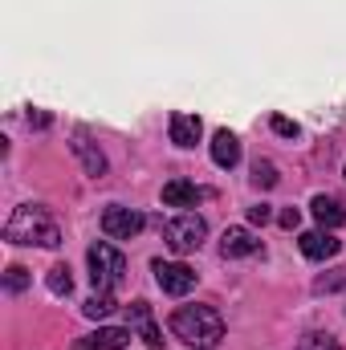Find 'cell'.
Instances as JSON below:
<instances>
[{"instance_id":"1","label":"cell","mask_w":346,"mask_h":350,"mask_svg":"<svg viewBox=\"0 0 346 350\" xmlns=\"http://www.w3.org/2000/svg\"><path fill=\"white\" fill-rule=\"evenodd\" d=\"M4 241H12V245L57 249V245H62V232H57L53 216H49L41 204H21V208H12V216L4 220Z\"/></svg>"},{"instance_id":"2","label":"cell","mask_w":346,"mask_h":350,"mask_svg":"<svg viewBox=\"0 0 346 350\" xmlns=\"http://www.w3.org/2000/svg\"><path fill=\"white\" fill-rule=\"evenodd\" d=\"M172 334L196 350H212L224 338V318L212 306H179L172 314Z\"/></svg>"},{"instance_id":"3","label":"cell","mask_w":346,"mask_h":350,"mask_svg":"<svg viewBox=\"0 0 346 350\" xmlns=\"http://www.w3.org/2000/svg\"><path fill=\"white\" fill-rule=\"evenodd\" d=\"M122 273H127V261L114 245L106 241H94L90 245V277H94V289H118L122 285Z\"/></svg>"},{"instance_id":"4","label":"cell","mask_w":346,"mask_h":350,"mask_svg":"<svg viewBox=\"0 0 346 350\" xmlns=\"http://www.w3.org/2000/svg\"><path fill=\"white\" fill-rule=\"evenodd\" d=\"M204 237H208V224L196 212H183V216H175V220L163 224V241L172 245L175 253H196L204 245Z\"/></svg>"},{"instance_id":"5","label":"cell","mask_w":346,"mask_h":350,"mask_svg":"<svg viewBox=\"0 0 346 350\" xmlns=\"http://www.w3.org/2000/svg\"><path fill=\"white\" fill-rule=\"evenodd\" d=\"M143 224H147V220H143L135 208H122V204H114V208L102 212V232L114 237V241H131V237H139Z\"/></svg>"},{"instance_id":"6","label":"cell","mask_w":346,"mask_h":350,"mask_svg":"<svg viewBox=\"0 0 346 350\" xmlns=\"http://www.w3.org/2000/svg\"><path fill=\"white\" fill-rule=\"evenodd\" d=\"M155 281H159V289L172 293V297H183V293L196 289V273L179 261H155Z\"/></svg>"},{"instance_id":"7","label":"cell","mask_w":346,"mask_h":350,"mask_svg":"<svg viewBox=\"0 0 346 350\" xmlns=\"http://www.w3.org/2000/svg\"><path fill=\"white\" fill-rule=\"evenodd\" d=\"M131 338H135V334H131L127 326H102V330H94L86 338H78L74 350H122Z\"/></svg>"},{"instance_id":"8","label":"cell","mask_w":346,"mask_h":350,"mask_svg":"<svg viewBox=\"0 0 346 350\" xmlns=\"http://www.w3.org/2000/svg\"><path fill=\"white\" fill-rule=\"evenodd\" d=\"M220 253L224 257H253V253H261V241L249 232V228H224V237H220Z\"/></svg>"},{"instance_id":"9","label":"cell","mask_w":346,"mask_h":350,"mask_svg":"<svg viewBox=\"0 0 346 350\" xmlns=\"http://www.w3.org/2000/svg\"><path fill=\"white\" fill-rule=\"evenodd\" d=\"M297 245H302V253H306L310 261L338 257V249H343V241H334V237H330V232H322V228H318V232H302V241H297Z\"/></svg>"},{"instance_id":"10","label":"cell","mask_w":346,"mask_h":350,"mask_svg":"<svg viewBox=\"0 0 346 350\" xmlns=\"http://www.w3.org/2000/svg\"><path fill=\"white\" fill-rule=\"evenodd\" d=\"M172 143L175 147H196L200 143V135H204V122L196 118V114H183V110H175L172 114Z\"/></svg>"},{"instance_id":"11","label":"cell","mask_w":346,"mask_h":350,"mask_svg":"<svg viewBox=\"0 0 346 350\" xmlns=\"http://www.w3.org/2000/svg\"><path fill=\"white\" fill-rule=\"evenodd\" d=\"M200 200H204V187H196V183H187V179L163 183V204H168V208H196Z\"/></svg>"},{"instance_id":"12","label":"cell","mask_w":346,"mask_h":350,"mask_svg":"<svg viewBox=\"0 0 346 350\" xmlns=\"http://www.w3.org/2000/svg\"><path fill=\"white\" fill-rule=\"evenodd\" d=\"M74 155L82 159V167H86L94 179H102V175H106V155H102V151L90 143L86 131H78V135H74Z\"/></svg>"},{"instance_id":"13","label":"cell","mask_w":346,"mask_h":350,"mask_svg":"<svg viewBox=\"0 0 346 350\" xmlns=\"http://www.w3.org/2000/svg\"><path fill=\"white\" fill-rule=\"evenodd\" d=\"M212 159H216V167H237V163H241V143H237L232 131H216V139H212Z\"/></svg>"},{"instance_id":"14","label":"cell","mask_w":346,"mask_h":350,"mask_svg":"<svg viewBox=\"0 0 346 350\" xmlns=\"http://www.w3.org/2000/svg\"><path fill=\"white\" fill-rule=\"evenodd\" d=\"M314 220L322 224V228H338V224H346V208L334 200V196H314Z\"/></svg>"},{"instance_id":"15","label":"cell","mask_w":346,"mask_h":350,"mask_svg":"<svg viewBox=\"0 0 346 350\" xmlns=\"http://www.w3.org/2000/svg\"><path fill=\"white\" fill-rule=\"evenodd\" d=\"M82 310H86V318H106V314L114 310V297H110L106 289H98V293L90 297L86 306H82Z\"/></svg>"},{"instance_id":"16","label":"cell","mask_w":346,"mask_h":350,"mask_svg":"<svg viewBox=\"0 0 346 350\" xmlns=\"http://www.w3.org/2000/svg\"><path fill=\"white\" fill-rule=\"evenodd\" d=\"M49 289H53L57 297L74 289V277H70V265H53V269H49Z\"/></svg>"},{"instance_id":"17","label":"cell","mask_w":346,"mask_h":350,"mask_svg":"<svg viewBox=\"0 0 346 350\" xmlns=\"http://www.w3.org/2000/svg\"><path fill=\"white\" fill-rule=\"evenodd\" d=\"M297 350H343V347H338V338H330V334H318V330H314V334H306V338L297 342Z\"/></svg>"},{"instance_id":"18","label":"cell","mask_w":346,"mask_h":350,"mask_svg":"<svg viewBox=\"0 0 346 350\" xmlns=\"http://www.w3.org/2000/svg\"><path fill=\"white\" fill-rule=\"evenodd\" d=\"M253 183H257V187H273V183H277V167H273L269 159H257V163H253Z\"/></svg>"},{"instance_id":"19","label":"cell","mask_w":346,"mask_h":350,"mask_svg":"<svg viewBox=\"0 0 346 350\" xmlns=\"http://www.w3.org/2000/svg\"><path fill=\"white\" fill-rule=\"evenodd\" d=\"M25 285H29V273H25L21 265H12V269L4 273V289H8V293H21Z\"/></svg>"},{"instance_id":"20","label":"cell","mask_w":346,"mask_h":350,"mask_svg":"<svg viewBox=\"0 0 346 350\" xmlns=\"http://www.w3.org/2000/svg\"><path fill=\"white\" fill-rule=\"evenodd\" d=\"M273 131L277 135H285V139H297L302 131H297V122L293 118H285V114H273Z\"/></svg>"},{"instance_id":"21","label":"cell","mask_w":346,"mask_h":350,"mask_svg":"<svg viewBox=\"0 0 346 350\" xmlns=\"http://www.w3.org/2000/svg\"><path fill=\"white\" fill-rule=\"evenodd\" d=\"M143 342H147V347H163V334H159V330H155V322H151V318H147V322H143Z\"/></svg>"},{"instance_id":"22","label":"cell","mask_w":346,"mask_h":350,"mask_svg":"<svg viewBox=\"0 0 346 350\" xmlns=\"http://www.w3.org/2000/svg\"><path fill=\"white\" fill-rule=\"evenodd\" d=\"M269 216H273V212H269L265 204H257V208H249V220H253V224H265Z\"/></svg>"},{"instance_id":"23","label":"cell","mask_w":346,"mask_h":350,"mask_svg":"<svg viewBox=\"0 0 346 350\" xmlns=\"http://www.w3.org/2000/svg\"><path fill=\"white\" fill-rule=\"evenodd\" d=\"M297 220H302L297 208H285V212H281V228H297Z\"/></svg>"}]
</instances>
